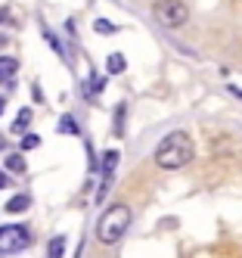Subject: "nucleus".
<instances>
[{"instance_id":"f257e3e1","label":"nucleus","mask_w":242,"mask_h":258,"mask_svg":"<svg viewBox=\"0 0 242 258\" xmlns=\"http://www.w3.org/2000/svg\"><path fill=\"white\" fill-rule=\"evenodd\" d=\"M196 156V146H193V137L186 131H171L158 146H155V165L162 171H177V168H186Z\"/></svg>"},{"instance_id":"f03ea898","label":"nucleus","mask_w":242,"mask_h":258,"mask_svg":"<svg viewBox=\"0 0 242 258\" xmlns=\"http://www.w3.org/2000/svg\"><path fill=\"white\" fill-rule=\"evenodd\" d=\"M130 218H134V212H130V206H124V202L109 206V209L100 215V221H97V239H100L103 246H115L118 239L127 233Z\"/></svg>"},{"instance_id":"7ed1b4c3","label":"nucleus","mask_w":242,"mask_h":258,"mask_svg":"<svg viewBox=\"0 0 242 258\" xmlns=\"http://www.w3.org/2000/svg\"><path fill=\"white\" fill-rule=\"evenodd\" d=\"M152 16H155V22L165 25V28H180V25L190 22V7H186L183 0H155Z\"/></svg>"},{"instance_id":"20e7f679","label":"nucleus","mask_w":242,"mask_h":258,"mask_svg":"<svg viewBox=\"0 0 242 258\" xmlns=\"http://www.w3.org/2000/svg\"><path fill=\"white\" fill-rule=\"evenodd\" d=\"M28 243H31V233H28L25 224H7V227H0V252H7V255L22 252V249H28Z\"/></svg>"},{"instance_id":"39448f33","label":"nucleus","mask_w":242,"mask_h":258,"mask_svg":"<svg viewBox=\"0 0 242 258\" xmlns=\"http://www.w3.org/2000/svg\"><path fill=\"white\" fill-rule=\"evenodd\" d=\"M19 72V62L16 59H10V56H0V84L4 81H10L13 75Z\"/></svg>"},{"instance_id":"423d86ee","label":"nucleus","mask_w":242,"mask_h":258,"mask_svg":"<svg viewBox=\"0 0 242 258\" xmlns=\"http://www.w3.org/2000/svg\"><path fill=\"white\" fill-rule=\"evenodd\" d=\"M65 255V236H53L47 246V258H62Z\"/></svg>"},{"instance_id":"0eeeda50","label":"nucleus","mask_w":242,"mask_h":258,"mask_svg":"<svg viewBox=\"0 0 242 258\" xmlns=\"http://www.w3.org/2000/svg\"><path fill=\"white\" fill-rule=\"evenodd\" d=\"M106 69H109V75H121L124 72V56L121 53H112V56L106 59Z\"/></svg>"},{"instance_id":"6e6552de","label":"nucleus","mask_w":242,"mask_h":258,"mask_svg":"<svg viewBox=\"0 0 242 258\" xmlns=\"http://www.w3.org/2000/svg\"><path fill=\"white\" fill-rule=\"evenodd\" d=\"M7 171H13V174H22V171H25V159L19 156V153L7 156Z\"/></svg>"},{"instance_id":"1a4fd4ad","label":"nucleus","mask_w":242,"mask_h":258,"mask_svg":"<svg viewBox=\"0 0 242 258\" xmlns=\"http://www.w3.org/2000/svg\"><path fill=\"white\" fill-rule=\"evenodd\" d=\"M115 165H118V150H109V153L103 156V174L109 177L112 171H115Z\"/></svg>"},{"instance_id":"9d476101","label":"nucleus","mask_w":242,"mask_h":258,"mask_svg":"<svg viewBox=\"0 0 242 258\" xmlns=\"http://www.w3.org/2000/svg\"><path fill=\"white\" fill-rule=\"evenodd\" d=\"M28 206H31V199H28V196H16V199L7 202V212H25Z\"/></svg>"},{"instance_id":"9b49d317","label":"nucleus","mask_w":242,"mask_h":258,"mask_svg":"<svg viewBox=\"0 0 242 258\" xmlns=\"http://www.w3.org/2000/svg\"><path fill=\"white\" fill-rule=\"evenodd\" d=\"M28 121H31V109H22V112H19V118L13 121V131H25Z\"/></svg>"},{"instance_id":"f8f14e48","label":"nucleus","mask_w":242,"mask_h":258,"mask_svg":"<svg viewBox=\"0 0 242 258\" xmlns=\"http://www.w3.org/2000/svg\"><path fill=\"white\" fill-rule=\"evenodd\" d=\"M93 31H100V34H112V31H115V25L106 22V19H97V22H93Z\"/></svg>"},{"instance_id":"ddd939ff","label":"nucleus","mask_w":242,"mask_h":258,"mask_svg":"<svg viewBox=\"0 0 242 258\" xmlns=\"http://www.w3.org/2000/svg\"><path fill=\"white\" fill-rule=\"evenodd\" d=\"M37 143H41V137H37V134H25V137H22V143H19V146H22V150H34Z\"/></svg>"},{"instance_id":"4468645a","label":"nucleus","mask_w":242,"mask_h":258,"mask_svg":"<svg viewBox=\"0 0 242 258\" xmlns=\"http://www.w3.org/2000/svg\"><path fill=\"white\" fill-rule=\"evenodd\" d=\"M59 131H65V134H78V124H74L71 118H62V121H59Z\"/></svg>"},{"instance_id":"2eb2a0df","label":"nucleus","mask_w":242,"mask_h":258,"mask_svg":"<svg viewBox=\"0 0 242 258\" xmlns=\"http://www.w3.org/2000/svg\"><path fill=\"white\" fill-rule=\"evenodd\" d=\"M47 41H50V47H53L56 53H59V56H65V50H62V44H59V41H56V38H53V34H50V31H47Z\"/></svg>"},{"instance_id":"dca6fc26","label":"nucleus","mask_w":242,"mask_h":258,"mask_svg":"<svg viewBox=\"0 0 242 258\" xmlns=\"http://www.w3.org/2000/svg\"><path fill=\"white\" fill-rule=\"evenodd\" d=\"M7 19H10V13H7V10H0V25H4Z\"/></svg>"},{"instance_id":"f3484780","label":"nucleus","mask_w":242,"mask_h":258,"mask_svg":"<svg viewBox=\"0 0 242 258\" xmlns=\"http://www.w3.org/2000/svg\"><path fill=\"white\" fill-rule=\"evenodd\" d=\"M4 183H7V174H4V171H0V187H4Z\"/></svg>"},{"instance_id":"a211bd4d","label":"nucleus","mask_w":242,"mask_h":258,"mask_svg":"<svg viewBox=\"0 0 242 258\" xmlns=\"http://www.w3.org/2000/svg\"><path fill=\"white\" fill-rule=\"evenodd\" d=\"M4 106H7V103H4V97H0V115H4Z\"/></svg>"}]
</instances>
